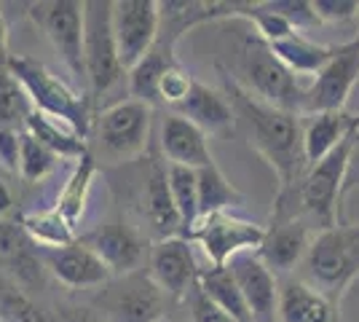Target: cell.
<instances>
[{
	"instance_id": "6da1fadb",
	"label": "cell",
	"mask_w": 359,
	"mask_h": 322,
	"mask_svg": "<svg viewBox=\"0 0 359 322\" xmlns=\"http://www.w3.org/2000/svg\"><path fill=\"white\" fill-rule=\"evenodd\" d=\"M223 86L225 97L233 107V116H236V132H241L247 145L255 154L263 156L266 164L273 169L279 180L276 191L292 188L309 169L306 154H303L300 116L255 100L252 94L244 92L236 83V78H231L228 70H223Z\"/></svg>"
},
{
	"instance_id": "8d00e7d4",
	"label": "cell",
	"mask_w": 359,
	"mask_h": 322,
	"mask_svg": "<svg viewBox=\"0 0 359 322\" xmlns=\"http://www.w3.org/2000/svg\"><path fill=\"white\" fill-rule=\"evenodd\" d=\"M185 307H188V322H236L228 317L223 309H217L210 298L201 293L198 282L188 295H185Z\"/></svg>"
},
{
	"instance_id": "ee69618b",
	"label": "cell",
	"mask_w": 359,
	"mask_h": 322,
	"mask_svg": "<svg viewBox=\"0 0 359 322\" xmlns=\"http://www.w3.org/2000/svg\"><path fill=\"white\" fill-rule=\"evenodd\" d=\"M158 322H180V320H175V317H169V314H166V317H161Z\"/></svg>"
},
{
	"instance_id": "4fadbf2b",
	"label": "cell",
	"mask_w": 359,
	"mask_h": 322,
	"mask_svg": "<svg viewBox=\"0 0 359 322\" xmlns=\"http://www.w3.org/2000/svg\"><path fill=\"white\" fill-rule=\"evenodd\" d=\"M198 274L201 269L188 236H166L150 247L148 276L169 301H185V295L196 288Z\"/></svg>"
},
{
	"instance_id": "e0dca14e",
	"label": "cell",
	"mask_w": 359,
	"mask_h": 322,
	"mask_svg": "<svg viewBox=\"0 0 359 322\" xmlns=\"http://www.w3.org/2000/svg\"><path fill=\"white\" fill-rule=\"evenodd\" d=\"M83 245L94 250L100 255V261L110 269L113 276H123L140 271V263L145 258V236L123 223V220H113V223H102L100 229H94L81 239Z\"/></svg>"
},
{
	"instance_id": "f1b7e54d",
	"label": "cell",
	"mask_w": 359,
	"mask_h": 322,
	"mask_svg": "<svg viewBox=\"0 0 359 322\" xmlns=\"http://www.w3.org/2000/svg\"><path fill=\"white\" fill-rule=\"evenodd\" d=\"M196 180H198V220L210 215L233 213V207L244 204V196L231 185L217 164L196 169Z\"/></svg>"
},
{
	"instance_id": "3957f363",
	"label": "cell",
	"mask_w": 359,
	"mask_h": 322,
	"mask_svg": "<svg viewBox=\"0 0 359 322\" xmlns=\"http://www.w3.org/2000/svg\"><path fill=\"white\" fill-rule=\"evenodd\" d=\"M153 107L140 100H121L94 116L89 135V154L97 167L135 164L150 148Z\"/></svg>"
},
{
	"instance_id": "9a60e30c",
	"label": "cell",
	"mask_w": 359,
	"mask_h": 322,
	"mask_svg": "<svg viewBox=\"0 0 359 322\" xmlns=\"http://www.w3.org/2000/svg\"><path fill=\"white\" fill-rule=\"evenodd\" d=\"M38 253H41L46 271L70 290H89V288L100 290L113 279L110 269L100 261V255L89 250L81 239L65 247H38Z\"/></svg>"
},
{
	"instance_id": "7bdbcfd3",
	"label": "cell",
	"mask_w": 359,
	"mask_h": 322,
	"mask_svg": "<svg viewBox=\"0 0 359 322\" xmlns=\"http://www.w3.org/2000/svg\"><path fill=\"white\" fill-rule=\"evenodd\" d=\"M6 57H8V22L0 11V60H6Z\"/></svg>"
},
{
	"instance_id": "e575fe53",
	"label": "cell",
	"mask_w": 359,
	"mask_h": 322,
	"mask_svg": "<svg viewBox=\"0 0 359 322\" xmlns=\"http://www.w3.org/2000/svg\"><path fill=\"white\" fill-rule=\"evenodd\" d=\"M191 89H194V76L177 62L158 81V102H164L169 107H177L191 94Z\"/></svg>"
},
{
	"instance_id": "7c38bea8",
	"label": "cell",
	"mask_w": 359,
	"mask_h": 322,
	"mask_svg": "<svg viewBox=\"0 0 359 322\" xmlns=\"http://www.w3.org/2000/svg\"><path fill=\"white\" fill-rule=\"evenodd\" d=\"M110 22L118 60L129 73L156 43L161 27V8L156 0H116Z\"/></svg>"
},
{
	"instance_id": "74e56055",
	"label": "cell",
	"mask_w": 359,
	"mask_h": 322,
	"mask_svg": "<svg viewBox=\"0 0 359 322\" xmlns=\"http://www.w3.org/2000/svg\"><path fill=\"white\" fill-rule=\"evenodd\" d=\"M314 14L319 22H348L359 19V3L348 0H311Z\"/></svg>"
},
{
	"instance_id": "7a4b0ae2",
	"label": "cell",
	"mask_w": 359,
	"mask_h": 322,
	"mask_svg": "<svg viewBox=\"0 0 359 322\" xmlns=\"http://www.w3.org/2000/svg\"><path fill=\"white\" fill-rule=\"evenodd\" d=\"M348 159H351V135L319 164L306 169L292 188L276 191L271 220H300L314 234L338 226Z\"/></svg>"
},
{
	"instance_id": "44dd1931",
	"label": "cell",
	"mask_w": 359,
	"mask_h": 322,
	"mask_svg": "<svg viewBox=\"0 0 359 322\" xmlns=\"http://www.w3.org/2000/svg\"><path fill=\"white\" fill-rule=\"evenodd\" d=\"M172 113L196 123L204 135H231V132H236V116H233V107L228 102L225 92H217V89H212L201 81H194L191 94L177 107H172Z\"/></svg>"
},
{
	"instance_id": "836d02e7",
	"label": "cell",
	"mask_w": 359,
	"mask_h": 322,
	"mask_svg": "<svg viewBox=\"0 0 359 322\" xmlns=\"http://www.w3.org/2000/svg\"><path fill=\"white\" fill-rule=\"evenodd\" d=\"M57 167V156L46 148L43 142L32 137L30 132L22 129V142H19V175L27 183H41Z\"/></svg>"
},
{
	"instance_id": "30bf717a",
	"label": "cell",
	"mask_w": 359,
	"mask_h": 322,
	"mask_svg": "<svg viewBox=\"0 0 359 322\" xmlns=\"http://www.w3.org/2000/svg\"><path fill=\"white\" fill-rule=\"evenodd\" d=\"M263 236H266V229L260 223H252L236 213L201 217L188 234V239L204 250L212 266H225L239 253H255Z\"/></svg>"
},
{
	"instance_id": "cb8c5ba5",
	"label": "cell",
	"mask_w": 359,
	"mask_h": 322,
	"mask_svg": "<svg viewBox=\"0 0 359 322\" xmlns=\"http://www.w3.org/2000/svg\"><path fill=\"white\" fill-rule=\"evenodd\" d=\"M172 65H177L175 46L156 38L153 48L126 73L129 76V97L140 100V102H148L150 107L158 105V81Z\"/></svg>"
},
{
	"instance_id": "ab89813d",
	"label": "cell",
	"mask_w": 359,
	"mask_h": 322,
	"mask_svg": "<svg viewBox=\"0 0 359 322\" xmlns=\"http://www.w3.org/2000/svg\"><path fill=\"white\" fill-rule=\"evenodd\" d=\"M354 188H359V113H357V123L351 129V159H348V172H346L344 196L351 194Z\"/></svg>"
},
{
	"instance_id": "ba28073f",
	"label": "cell",
	"mask_w": 359,
	"mask_h": 322,
	"mask_svg": "<svg viewBox=\"0 0 359 322\" xmlns=\"http://www.w3.org/2000/svg\"><path fill=\"white\" fill-rule=\"evenodd\" d=\"M166 298L145 271L113 276L91 298V309L105 322H158L166 317Z\"/></svg>"
},
{
	"instance_id": "7402d4cb",
	"label": "cell",
	"mask_w": 359,
	"mask_h": 322,
	"mask_svg": "<svg viewBox=\"0 0 359 322\" xmlns=\"http://www.w3.org/2000/svg\"><path fill=\"white\" fill-rule=\"evenodd\" d=\"M357 123V116L346 110H316L300 116V132H303V154L306 164H319L344 142Z\"/></svg>"
},
{
	"instance_id": "8992f818",
	"label": "cell",
	"mask_w": 359,
	"mask_h": 322,
	"mask_svg": "<svg viewBox=\"0 0 359 322\" xmlns=\"http://www.w3.org/2000/svg\"><path fill=\"white\" fill-rule=\"evenodd\" d=\"M244 92H250L255 100L266 102L271 107H279L287 113L303 116L309 102V86L303 83L292 70H287L279 57L271 51V46L257 38L255 30L244 35L239 54V76H236Z\"/></svg>"
},
{
	"instance_id": "d6a6232c",
	"label": "cell",
	"mask_w": 359,
	"mask_h": 322,
	"mask_svg": "<svg viewBox=\"0 0 359 322\" xmlns=\"http://www.w3.org/2000/svg\"><path fill=\"white\" fill-rule=\"evenodd\" d=\"M32 113V105L27 100L25 89L19 86L8 67L6 60H0V129H25V121Z\"/></svg>"
},
{
	"instance_id": "8fae6325",
	"label": "cell",
	"mask_w": 359,
	"mask_h": 322,
	"mask_svg": "<svg viewBox=\"0 0 359 322\" xmlns=\"http://www.w3.org/2000/svg\"><path fill=\"white\" fill-rule=\"evenodd\" d=\"M135 180V210L137 215L150 226L153 234H158L161 239L166 236H180L182 223L175 210V201L169 194V177H166V164L158 156H145L140 159V167L132 172Z\"/></svg>"
},
{
	"instance_id": "603a6c76",
	"label": "cell",
	"mask_w": 359,
	"mask_h": 322,
	"mask_svg": "<svg viewBox=\"0 0 359 322\" xmlns=\"http://www.w3.org/2000/svg\"><path fill=\"white\" fill-rule=\"evenodd\" d=\"M338 309L300 276L279 282V322H341Z\"/></svg>"
},
{
	"instance_id": "277c9868",
	"label": "cell",
	"mask_w": 359,
	"mask_h": 322,
	"mask_svg": "<svg viewBox=\"0 0 359 322\" xmlns=\"http://www.w3.org/2000/svg\"><path fill=\"white\" fill-rule=\"evenodd\" d=\"M298 276L341 307L348 288L359 279V223H338L319 231L300 263Z\"/></svg>"
},
{
	"instance_id": "52a82bcc",
	"label": "cell",
	"mask_w": 359,
	"mask_h": 322,
	"mask_svg": "<svg viewBox=\"0 0 359 322\" xmlns=\"http://www.w3.org/2000/svg\"><path fill=\"white\" fill-rule=\"evenodd\" d=\"M113 3L86 0L83 3V67L91 102L107 94L126 73L118 60V46L113 38Z\"/></svg>"
},
{
	"instance_id": "d4e9b609",
	"label": "cell",
	"mask_w": 359,
	"mask_h": 322,
	"mask_svg": "<svg viewBox=\"0 0 359 322\" xmlns=\"http://www.w3.org/2000/svg\"><path fill=\"white\" fill-rule=\"evenodd\" d=\"M269 46L287 70H292L298 78L319 76L335 54V46H322V43H316V41L300 35V32H292V35H287L276 43H269Z\"/></svg>"
},
{
	"instance_id": "60d3db41",
	"label": "cell",
	"mask_w": 359,
	"mask_h": 322,
	"mask_svg": "<svg viewBox=\"0 0 359 322\" xmlns=\"http://www.w3.org/2000/svg\"><path fill=\"white\" fill-rule=\"evenodd\" d=\"M57 322H105L91 307H60Z\"/></svg>"
},
{
	"instance_id": "4dcf8cb0",
	"label": "cell",
	"mask_w": 359,
	"mask_h": 322,
	"mask_svg": "<svg viewBox=\"0 0 359 322\" xmlns=\"http://www.w3.org/2000/svg\"><path fill=\"white\" fill-rule=\"evenodd\" d=\"M166 177H169V194H172L175 210L180 215L182 231L191 234V229L198 223V180H196V169L166 164Z\"/></svg>"
},
{
	"instance_id": "5bb4252c",
	"label": "cell",
	"mask_w": 359,
	"mask_h": 322,
	"mask_svg": "<svg viewBox=\"0 0 359 322\" xmlns=\"http://www.w3.org/2000/svg\"><path fill=\"white\" fill-rule=\"evenodd\" d=\"M357 81H359V32L351 41L335 46V54L327 62V67L309 86L306 113H316V110H344L346 102H348V94L357 86Z\"/></svg>"
},
{
	"instance_id": "83f0119b",
	"label": "cell",
	"mask_w": 359,
	"mask_h": 322,
	"mask_svg": "<svg viewBox=\"0 0 359 322\" xmlns=\"http://www.w3.org/2000/svg\"><path fill=\"white\" fill-rule=\"evenodd\" d=\"M25 132H30L38 142H43L57 159H73V161H78L81 156L89 151V142L78 137L67 123L54 121V119H48V116L38 113V110H32L30 116H27Z\"/></svg>"
},
{
	"instance_id": "f546056e",
	"label": "cell",
	"mask_w": 359,
	"mask_h": 322,
	"mask_svg": "<svg viewBox=\"0 0 359 322\" xmlns=\"http://www.w3.org/2000/svg\"><path fill=\"white\" fill-rule=\"evenodd\" d=\"M19 226L38 247H65L75 242V229L62 217L57 207L22 215Z\"/></svg>"
},
{
	"instance_id": "2e32d148",
	"label": "cell",
	"mask_w": 359,
	"mask_h": 322,
	"mask_svg": "<svg viewBox=\"0 0 359 322\" xmlns=\"http://www.w3.org/2000/svg\"><path fill=\"white\" fill-rule=\"evenodd\" d=\"M236 276L252 322H279V279L255 253H239L225 263Z\"/></svg>"
},
{
	"instance_id": "d6986e66",
	"label": "cell",
	"mask_w": 359,
	"mask_h": 322,
	"mask_svg": "<svg viewBox=\"0 0 359 322\" xmlns=\"http://www.w3.org/2000/svg\"><path fill=\"white\" fill-rule=\"evenodd\" d=\"M46 266L38 245L25 234L19 223L0 220V276L14 282L16 288L41 285Z\"/></svg>"
},
{
	"instance_id": "f6af8a7d",
	"label": "cell",
	"mask_w": 359,
	"mask_h": 322,
	"mask_svg": "<svg viewBox=\"0 0 359 322\" xmlns=\"http://www.w3.org/2000/svg\"><path fill=\"white\" fill-rule=\"evenodd\" d=\"M0 322H3V320H0Z\"/></svg>"
},
{
	"instance_id": "484cf974",
	"label": "cell",
	"mask_w": 359,
	"mask_h": 322,
	"mask_svg": "<svg viewBox=\"0 0 359 322\" xmlns=\"http://www.w3.org/2000/svg\"><path fill=\"white\" fill-rule=\"evenodd\" d=\"M97 172H100V167H97L94 156L86 151V154L75 161V167H73V172H70V177H67V183L62 185L60 196H57V204H54V207L60 210L62 217H65L73 229L83 220V215H86L91 183H94Z\"/></svg>"
},
{
	"instance_id": "4316f807",
	"label": "cell",
	"mask_w": 359,
	"mask_h": 322,
	"mask_svg": "<svg viewBox=\"0 0 359 322\" xmlns=\"http://www.w3.org/2000/svg\"><path fill=\"white\" fill-rule=\"evenodd\" d=\"M198 288H201V293L210 298L215 307L223 309L228 317H233L236 322H252L250 309L244 304V295H241L239 285H236V276L231 274L228 266L201 269V274H198Z\"/></svg>"
},
{
	"instance_id": "ffe728a7",
	"label": "cell",
	"mask_w": 359,
	"mask_h": 322,
	"mask_svg": "<svg viewBox=\"0 0 359 322\" xmlns=\"http://www.w3.org/2000/svg\"><path fill=\"white\" fill-rule=\"evenodd\" d=\"M158 142H161V154L169 164L188 169H204L215 164L210 145H207V135L177 113H166V119L161 121Z\"/></svg>"
},
{
	"instance_id": "f35d334b",
	"label": "cell",
	"mask_w": 359,
	"mask_h": 322,
	"mask_svg": "<svg viewBox=\"0 0 359 322\" xmlns=\"http://www.w3.org/2000/svg\"><path fill=\"white\" fill-rule=\"evenodd\" d=\"M19 142L22 129H0V164L6 169H19Z\"/></svg>"
},
{
	"instance_id": "9c48e42d",
	"label": "cell",
	"mask_w": 359,
	"mask_h": 322,
	"mask_svg": "<svg viewBox=\"0 0 359 322\" xmlns=\"http://www.w3.org/2000/svg\"><path fill=\"white\" fill-rule=\"evenodd\" d=\"M27 14L43 30L48 43L62 57L75 81L86 83L83 67V3L78 0H46L32 3Z\"/></svg>"
},
{
	"instance_id": "b9f144b4",
	"label": "cell",
	"mask_w": 359,
	"mask_h": 322,
	"mask_svg": "<svg viewBox=\"0 0 359 322\" xmlns=\"http://www.w3.org/2000/svg\"><path fill=\"white\" fill-rule=\"evenodd\" d=\"M14 210V196H11V188L8 183L3 180V175H0V220H6L8 215Z\"/></svg>"
},
{
	"instance_id": "ac0fdd59",
	"label": "cell",
	"mask_w": 359,
	"mask_h": 322,
	"mask_svg": "<svg viewBox=\"0 0 359 322\" xmlns=\"http://www.w3.org/2000/svg\"><path fill=\"white\" fill-rule=\"evenodd\" d=\"M314 231L300 220H271L255 255L266 263L273 274L287 276L306 261V253L314 242Z\"/></svg>"
},
{
	"instance_id": "5b68a950",
	"label": "cell",
	"mask_w": 359,
	"mask_h": 322,
	"mask_svg": "<svg viewBox=\"0 0 359 322\" xmlns=\"http://www.w3.org/2000/svg\"><path fill=\"white\" fill-rule=\"evenodd\" d=\"M6 67L19 81V86L25 89L32 110L43 113V116L54 119V121L67 123L78 137L89 142L91 123H94L91 100L73 92L65 81H60L46 67L43 62L32 60L27 54H8L6 57Z\"/></svg>"
},
{
	"instance_id": "1f68e13d",
	"label": "cell",
	"mask_w": 359,
	"mask_h": 322,
	"mask_svg": "<svg viewBox=\"0 0 359 322\" xmlns=\"http://www.w3.org/2000/svg\"><path fill=\"white\" fill-rule=\"evenodd\" d=\"M0 320L3 322H57V314L35 304L22 288L0 276Z\"/></svg>"
},
{
	"instance_id": "d590c367",
	"label": "cell",
	"mask_w": 359,
	"mask_h": 322,
	"mask_svg": "<svg viewBox=\"0 0 359 322\" xmlns=\"http://www.w3.org/2000/svg\"><path fill=\"white\" fill-rule=\"evenodd\" d=\"M271 11H276V14H282L295 27V30H306V27H311V25H319V19L314 14V6H311V0H271L266 3Z\"/></svg>"
}]
</instances>
